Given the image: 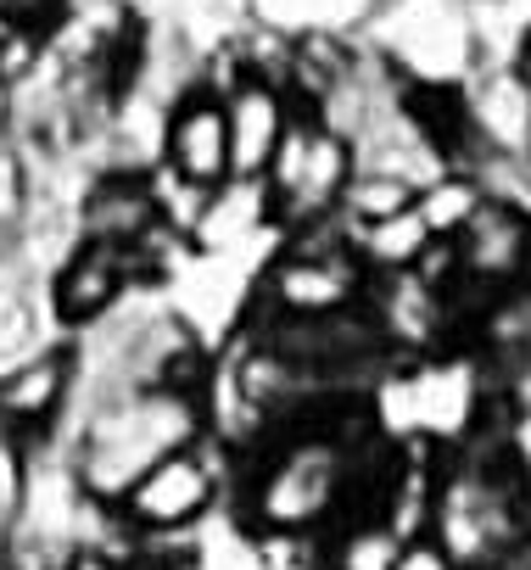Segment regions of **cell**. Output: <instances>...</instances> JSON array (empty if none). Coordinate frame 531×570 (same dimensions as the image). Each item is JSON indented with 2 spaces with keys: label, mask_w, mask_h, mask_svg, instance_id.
Segmentation results:
<instances>
[{
  "label": "cell",
  "mask_w": 531,
  "mask_h": 570,
  "mask_svg": "<svg viewBox=\"0 0 531 570\" xmlns=\"http://www.w3.org/2000/svg\"><path fill=\"white\" fill-rule=\"evenodd\" d=\"M207 431H213V414H207V397H196V392H174V386L101 392L79 414L73 475H79L85 498L112 509L151 464H163L179 448L207 442Z\"/></svg>",
  "instance_id": "obj_1"
},
{
  "label": "cell",
  "mask_w": 531,
  "mask_h": 570,
  "mask_svg": "<svg viewBox=\"0 0 531 570\" xmlns=\"http://www.w3.org/2000/svg\"><path fill=\"white\" fill-rule=\"evenodd\" d=\"M370 285H375V274L364 268V257H358V246H353V235H347V224L336 213L325 224L281 235L275 257L263 263L257 279H252L246 314L314 325V320H336V314L364 308Z\"/></svg>",
  "instance_id": "obj_2"
},
{
  "label": "cell",
  "mask_w": 531,
  "mask_h": 570,
  "mask_svg": "<svg viewBox=\"0 0 531 570\" xmlns=\"http://www.w3.org/2000/svg\"><path fill=\"white\" fill-rule=\"evenodd\" d=\"M353 40L409 90H464L486 68L470 0H375Z\"/></svg>",
  "instance_id": "obj_3"
},
{
  "label": "cell",
  "mask_w": 531,
  "mask_h": 570,
  "mask_svg": "<svg viewBox=\"0 0 531 570\" xmlns=\"http://www.w3.org/2000/svg\"><path fill=\"white\" fill-rule=\"evenodd\" d=\"M358 174V151L347 135H336L319 112H297L275 168H269V207H275V235H292V229H308V224H325L342 213L347 202V185Z\"/></svg>",
  "instance_id": "obj_4"
},
{
  "label": "cell",
  "mask_w": 531,
  "mask_h": 570,
  "mask_svg": "<svg viewBox=\"0 0 531 570\" xmlns=\"http://www.w3.org/2000/svg\"><path fill=\"white\" fill-rule=\"evenodd\" d=\"M224 498V459L213 453V442L179 448L163 464H151L112 509L135 537H179L196 531Z\"/></svg>",
  "instance_id": "obj_5"
},
{
  "label": "cell",
  "mask_w": 531,
  "mask_h": 570,
  "mask_svg": "<svg viewBox=\"0 0 531 570\" xmlns=\"http://www.w3.org/2000/svg\"><path fill=\"white\" fill-rule=\"evenodd\" d=\"M453 257H459V285L475 303L531 285V202L492 190L453 240Z\"/></svg>",
  "instance_id": "obj_6"
},
{
  "label": "cell",
  "mask_w": 531,
  "mask_h": 570,
  "mask_svg": "<svg viewBox=\"0 0 531 570\" xmlns=\"http://www.w3.org/2000/svg\"><path fill=\"white\" fill-rule=\"evenodd\" d=\"M140 279L146 274L129 246L73 240L62 252V263L51 268V320L62 331H96V325H107V314L124 308V297Z\"/></svg>",
  "instance_id": "obj_7"
},
{
  "label": "cell",
  "mask_w": 531,
  "mask_h": 570,
  "mask_svg": "<svg viewBox=\"0 0 531 570\" xmlns=\"http://www.w3.org/2000/svg\"><path fill=\"white\" fill-rule=\"evenodd\" d=\"M464 118L486 168H531V79L514 62H486L464 85Z\"/></svg>",
  "instance_id": "obj_8"
},
{
  "label": "cell",
  "mask_w": 531,
  "mask_h": 570,
  "mask_svg": "<svg viewBox=\"0 0 531 570\" xmlns=\"http://www.w3.org/2000/svg\"><path fill=\"white\" fill-rule=\"evenodd\" d=\"M224 112H229V168L240 185H263L303 112V101L292 96V85L246 73L240 85L224 90Z\"/></svg>",
  "instance_id": "obj_9"
},
{
  "label": "cell",
  "mask_w": 531,
  "mask_h": 570,
  "mask_svg": "<svg viewBox=\"0 0 531 570\" xmlns=\"http://www.w3.org/2000/svg\"><path fill=\"white\" fill-rule=\"evenodd\" d=\"M163 168H174L179 179H190L201 190H224L235 179V168H229V112H224L218 90L190 85V90L174 96L168 129H163Z\"/></svg>",
  "instance_id": "obj_10"
},
{
  "label": "cell",
  "mask_w": 531,
  "mask_h": 570,
  "mask_svg": "<svg viewBox=\"0 0 531 570\" xmlns=\"http://www.w3.org/2000/svg\"><path fill=\"white\" fill-rule=\"evenodd\" d=\"M73 392H79V353L46 347V353H35L18 370L0 375V425L12 436H40L68 414Z\"/></svg>",
  "instance_id": "obj_11"
},
{
  "label": "cell",
  "mask_w": 531,
  "mask_h": 570,
  "mask_svg": "<svg viewBox=\"0 0 531 570\" xmlns=\"http://www.w3.org/2000/svg\"><path fill=\"white\" fill-rule=\"evenodd\" d=\"M269 229H275L269 185H240V179H229L224 190H213V202H207V213H201L190 246H196V252H229V246H240V240H252V235H269Z\"/></svg>",
  "instance_id": "obj_12"
},
{
  "label": "cell",
  "mask_w": 531,
  "mask_h": 570,
  "mask_svg": "<svg viewBox=\"0 0 531 570\" xmlns=\"http://www.w3.org/2000/svg\"><path fill=\"white\" fill-rule=\"evenodd\" d=\"M347 235H353V246H358V257H364L370 274H409V268H420V257L436 246V235H431L420 202H414L409 213L381 218V224H364V229L347 224Z\"/></svg>",
  "instance_id": "obj_13"
},
{
  "label": "cell",
  "mask_w": 531,
  "mask_h": 570,
  "mask_svg": "<svg viewBox=\"0 0 531 570\" xmlns=\"http://www.w3.org/2000/svg\"><path fill=\"white\" fill-rule=\"evenodd\" d=\"M18 268H23L18 252L0 257V375L18 370L35 353H46V342H40V308L29 297V274H18Z\"/></svg>",
  "instance_id": "obj_14"
},
{
  "label": "cell",
  "mask_w": 531,
  "mask_h": 570,
  "mask_svg": "<svg viewBox=\"0 0 531 570\" xmlns=\"http://www.w3.org/2000/svg\"><path fill=\"white\" fill-rule=\"evenodd\" d=\"M397 553H403V537L375 509H358L342 525H331V570H392Z\"/></svg>",
  "instance_id": "obj_15"
},
{
  "label": "cell",
  "mask_w": 531,
  "mask_h": 570,
  "mask_svg": "<svg viewBox=\"0 0 531 570\" xmlns=\"http://www.w3.org/2000/svg\"><path fill=\"white\" fill-rule=\"evenodd\" d=\"M492 190H486V179L481 174H470V168H448L436 185H425L420 190V213H425V224H431V235L436 240H459L464 235V224L481 213V202H486Z\"/></svg>",
  "instance_id": "obj_16"
},
{
  "label": "cell",
  "mask_w": 531,
  "mask_h": 570,
  "mask_svg": "<svg viewBox=\"0 0 531 570\" xmlns=\"http://www.w3.org/2000/svg\"><path fill=\"white\" fill-rule=\"evenodd\" d=\"M246 553L257 570H331V531H246Z\"/></svg>",
  "instance_id": "obj_17"
},
{
  "label": "cell",
  "mask_w": 531,
  "mask_h": 570,
  "mask_svg": "<svg viewBox=\"0 0 531 570\" xmlns=\"http://www.w3.org/2000/svg\"><path fill=\"white\" fill-rule=\"evenodd\" d=\"M420 202V185H409L403 174H381V168H358L353 185H347V202H342V224L364 229V224H381V218H397Z\"/></svg>",
  "instance_id": "obj_18"
},
{
  "label": "cell",
  "mask_w": 531,
  "mask_h": 570,
  "mask_svg": "<svg viewBox=\"0 0 531 570\" xmlns=\"http://www.w3.org/2000/svg\"><path fill=\"white\" fill-rule=\"evenodd\" d=\"M51 62V35L46 29H0V85H7L12 96L40 79Z\"/></svg>",
  "instance_id": "obj_19"
},
{
  "label": "cell",
  "mask_w": 531,
  "mask_h": 570,
  "mask_svg": "<svg viewBox=\"0 0 531 570\" xmlns=\"http://www.w3.org/2000/svg\"><path fill=\"white\" fill-rule=\"evenodd\" d=\"M68 18V0H0V29H57Z\"/></svg>",
  "instance_id": "obj_20"
},
{
  "label": "cell",
  "mask_w": 531,
  "mask_h": 570,
  "mask_svg": "<svg viewBox=\"0 0 531 570\" xmlns=\"http://www.w3.org/2000/svg\"><path fill=\"white\" fill-rule=\"evenodd\" d=\"M392 570H464L436 537H414V542H403V553H397V564Z\"/></svg>",
  "instance_id": "obj_21"
},
{
  "label": "cell",
  "mask_w": 531,
  "mask_h": 570,
  "mask_svg": "<svg viewBox=\"0 0 531 570\" xmlns=\"http://www.w3.org/2000/svg\"><path fill=\"white\" fill-rule=\"evenodd\" d=\"M12 135H18V96L0 85V146H7Z\"/></svg>",
  "instance_id": "obj_22"
},
{
  "label": "cell",
  "mask_w": 531,
  "mask_h": 570,
  "mask_svg": "<svg viewBox=\"0 0 531 570\" xmlns=\"http://www.w3.org/2000/svg\"><path fill=\"white\" fill-rule=\"evenodd\" d=\"M135 570H179V564H135Z\"/></svg>",
  "instance_id": "obj_23"
},
{
  "label": "cell",
  "mask_w": 531,
  "mask_h": 570,
  "mask_svg": "<svg viewBox=\"0 0 531 570\" xmlns=\"http://www.w3.org/2000/svg\"><path fill=\"white\" fill-rule=\"evenodd\" d=\"M470 7H503V0H470Z\"/></svg>",
  "instance_id": "obj_24"
},
{
  "label": "cell",
  "mask_w": 531,
  "mask_h": 570,
  "mask_svg": "<svg viewBox=\"0 0 531 570\" xmlns=\"http://www.w3.org/2000/svg\"><path fill=\"white\" fill-rule=\"evenodd\" d=\"M475 570H498V564H475Z\"/></svg>",
  "instance_id": "obj_25"
}]
</instances>
